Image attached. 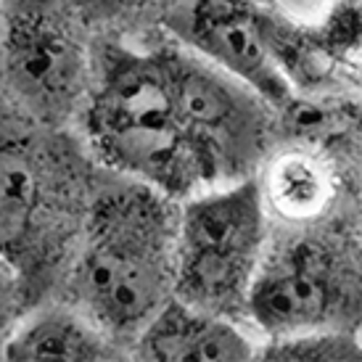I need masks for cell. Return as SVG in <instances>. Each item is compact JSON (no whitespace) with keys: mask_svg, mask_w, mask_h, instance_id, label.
Here are the masks:
<instances>
[{"mask_svg":"<svg viewBox=\"0 0 362 362\" xmlns=\"http://www.w3.org/2000/svg\"><path fill=\"white\" fill-rule=\"evenodd\" d=\"M127 354L141 362H249L257 360V341L241 320L172 296L132 339Z\"/></svg>","mask_w":362,"mask_h":362,"instance_id":"30bf717a","label":"cell"},{"mask_svg":"<svg viewBox=\"0 0 362 362\" xmlns=\"http://www.w3.org/2000/svg\"><path fill=\"white\" fill-rule=\"evenodd\" d=\"M95 175L74 130L45 127L0 103V262L16 272L30 304L61 288Z\"/></svg>","mask_w":362,"mask_h":362,"instance_id":"3957f363","label":"cell"},{"mask_svg":"<svg viewBox=\"0 0 362 362\" xmlns=\"http://www.w3.org/2000/svg\"><path fill=\"white\" fill-rule=\"evenodd\" d=\"M267 235L270 217L254 175L180 202L172 296L199 310L243 320Z\"/></svg>","mask_w":362,"mask_h":362,"instance_id":"8992f818","label":"cell"},{"mask_svg":"<svg viewBox=\"0 0 362 362\" xmlns=\"http://www.w3.org/2000/svg\"><path fill=\"white\" fill-rule=\"evenodd\" d=\"M257 360L267 362H360V331H302L270 336L257 344Z\"/></svg>","mask_w":362,"mask_h":362,"instance_id":"7c38bea8","label":"cell"},{"mask_svg":"<svg viewBox=\"0 0 362 362\" xmlns=\"http://www.w3.org/2000/svg\"><path fill=\"white\" fill-rule=\"evenodd\" d=\"M272 225H315L339 217L344 180L333 153L315 141H275L254 172Z\"/></svg>","mask_w":362,"mask_h":362,"instance_id":"9c48e42d","label":"cell"},{"mask_svg":"<svg viewBox=\"0 0 362 362\" xmlns=\"http://www.w3.org/2000/svg\"><path fill=\"white\" fill-rule=\"evenodd\" d=\"M93 77V32L69 0L0 3V103L71 130Z\"/></svg>","mask_w":362,"mask_h":362,"instance_id":"5b68a950","label":"cell"},{"mask_svg":"<svg viewBox=\"0 0 362 362\" xmlns=\"http://www.w3.org/2000/svg\"><path fill=\"white\" fill-rule=\"evenodd\" d=\"M254 3H259V6H272V0H254Z\"/></svg>","mask_w":362,"mask_h":362,"instance_id":"2e32d148","label":"cell"},{"mask_svg":"<svg viewBox=\"0 0 362 362\" xmlns=\"http://www.w3.org/2000/svg\"><path fill=\"white\" fill-rule=\"evenodd\" d=\"M30 307L32 304L21 281L16 278V272L11 270L6 262H0V346Z\"/></svg>","mask_w":362,"mask_h":362,"instance_id":"5bb4252c","label":"cell"},{"mask_svg":"<svg viewBox=\"0 0 362 362\" xmlns=\"http://www.w3.org/2000/svg\"><path fill=\"white\" fill-rule=\"evenodd\" d=\"M360 243L339 217L272 225L243 320L267 339L302 331L360 328Z\"/></svg>","mask_w":362,"mask_h":362,"instance_id":"277c9868","label":"cell"},{"mask_svg":"<svg viewBox=\"0 0 362 362\" xmlns=\"http://www.w3.org/2000/svg\"><path fill=\"white\" fill-rule=\"evenodd\" d=\"M82 24L93 35H114L130 40L146 30H159L175 0H69Z\"/></svg>","mask_w":362,"mask_h":362,"instance_id":"4fadbf2b","label":"cell"},{"mask_svg":"<svg viewBox=\"0 0 362 362\" xmlns=\"http://www.w3.org/2000/svg\"><path fill=\"white\" fill-rule=\"evenodd\" d=\"M8 362H114L127 352L69 302L32 304L0 346Z\"/></svg>","mask_w":362,"mask_h":362,"instance_id":"8fae6325","label":"cell"},{"mask_svg":"<svg viewBox=\"0 0 362 362\" xmlns=\"http://www.w3.org/2000/svg\"><path fill=\"white\" fill-rule=\"evenodd\" d=\"M177 206L167 193L98 167L59 293L124 352L172 299Z\"/></svg>","mask_w":362,"mask_h":362,"instance_id":"6da1fadb","label":"cell"},{"mask_svg":"<svg viewBox=\"0 0 362 362\" xmlns=\"http://www.w3.org/2000/svg\"><path fill=\"white\" fill-rule=\"evenodd\" d=\"M71 130L98 167L175 202L214 188L175 106L167 45L141 48L124 37L93 35L90 88Z\"/></svg>","mask_w":362,"mask_h":362,"instance_id":"7a4b0ae2","label":"cell"},{"mask_svg":"<svg viewBox=\"0 0 362 362\" xmlns=\"http://www.w3.org/2000/svg\"><path fill=\"white\" fill-rule=\"evenodd\" d=\"M175 106L214 185L252 177L278 141V109L177 42L167 45Z\"/></svg>","mask_w":362,"mask_h":362,"instance_id":"52a82bcc","label":"cell"},{"mask_svg":"<svg viewBox=\"0 0 362 362\" xmlns=\"http://www.w3.org/2000/svg\"><path fill=\"white\" fill-rule=\"evenodd\" d=\"M159 30L185 51L202 56L225 74L252 88L272 109H288L296 101L291 82L275 61L264 6L254 0H175Z\"/></svg>","mask_w":362,"mask_h":362,"instance_id":"ba28073f","label":"cell"},{"mask_svg":"<svg viewBox=\"0 0 362 362\" xmlns=\"http://www.w3.org/2000/svg\"><path fill=\"white\" fill-rule=\"evenodd\" d=\"M336 0H272V6L288 16H299L302 21H310L312 13H322Z\"/></svg>","mask_w":362,"mask_h":362,"instance_id":"9a60e30c","label":"cell"}]
</instances>
